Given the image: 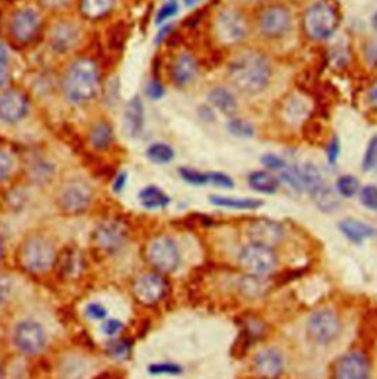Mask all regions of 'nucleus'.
Returning <instances> with one entry per match:
<instances>
[{
	"label": "nucleus",
	"mask_w": 377,
	"mask_h": 379,
	"mask_svg": "<svg viewBox=\"0 0 377 379\" xmlns=\"http://www.w3.org/2000/svg\"><path fill=\"white\" fill-rule=\"evenodd\" d=\"M367 102L370 107L377 112V80H374L367 89Z\"/></svg>",
	"instance_id": "5fc2aeb1"
},
{
	"label": "nucleus",
	"mask_w": 377,
	"mask_h": 379,
	"mask_svg": "<svg viewBox=\"0 0 377 379\" xmlns=\"http://www.w3.org/2000/svg\"><path fill=\"white\" fill-rule=\"evenodd\" d=\"M199 2H202V0H183V3H184L187 8H193V6H196Z\"/></svg>",
	"instance_id": "bf43d9fd"
},
{
	"label": "nucleus",
	"mask_w": 377,
	"mask_h": 379,
	"mask_svg": "<svg viewBox=\"0 0 377 379\" xmlns=\"http://www.w3.org/2000/svg\"><path fill=\"white\" fill-rule=\"evenodd\" d=\"M307 332L317 344H330L341 334V322L334 311L321 309L314 311L307 320Z\"/></svg>",
	"instance_id": "1a4fd4ad"
},
{
	"label": "nucleus",
	"mask_w": 377,
	"mask_h": 379,
	"mask_svg": "<svg viewBox=\"0 0 377 379\" xmlns=\"http://www.w3.org/2000/svg\"><path fill=\"white\" fill-rule=\"evenodd\" d=\"M371 24H373V28H374V31H376V33H377V12L373 15V18H371Z\"/></svg>",
	"instance_id": "052dcab7"
},
{
	"label": "nucleus",
	"mask_w": 377,
	"mask_h": 379,
	"mask_svg": "<svg viewBox=\"0 0 377 379\" xmlns=\"http://www.w3.org/2000/svg\"><path fill=\"white\" fill-rule=\"evenodd\" d=\"M248 183L249 186L254 189L255 192L259 194H266V195H273L279 191L280 187V181L279 177L273 176L268 172H252L248 176Z\"/></svg>",
	"instance_id": "393cba45"
},
{
	"label": "nucleus",
	"mask_w": 377,
	"mask_h": 379,
	"mask_svg": "<svg viewBox=\"0 0 377 379\" xmlns=\"http://www.w3.org/2000/svg\"><path fill=\"white\" fill-rule=\"evenodd\" d=\"M114 2L115 0H78V9L86 19L98 21L111 12Z\"/></svg>",
	"instance_id": "a878e982"
},
{
	"label": "nucleus",
	"mask_w": 377,
	"mask_h": 379,
	"mask_svg": "<svg viewBox=\"0 0 377 379\" xmlns=\"http://www.w3.org/2000/svg\"><path fill=\"white\" fill-rule=\"evenodd\" d=\"M174 150L166 143H153L146 150V156L155 164H169L174 160Z\"/></svg>",
	"instance_id": "2f4dec72"
},
{
	"label": "nucleus",
	"mask_w": 377,
	"mask_h": 379,
	"mask_svg": "<svg viewBox=\"0 0 377 379\" xmlns=\"http://www.w3.org/2000/svg\"><path fill=\"white\" fill-rule=\"evenodd\" d=\"M133 292L136 298L146 305H152L161 301L166 292V283L155 273H144L136 279L133 285Z\"/></svg>",
	"instance_id": "2eb2a0df"
},
{
	"label": "nucleus",
	"mask_w": 377,
	"mask_h": 379,
	"mask_svg": "<svg viewBox=\"0 0 377 379\" xmlns=\"http://www.w3.org/2000/svg\"><path fill=\"white\" fill-rule=\"evenodd\" d=\"M261 163H263V165L266 168H268V170L271 172H281L283 168H286L288 164L286 161L283 160L281 156L276 155V154H266L261 156Z\"/></svg>",
	"instance_id": "79ce46f5"
},
{
	"label": "nucleus",
	"mask_w": 377,
	"mask_h": 379,
	"mask_svg": "<svg viewBox=\"0 0 377 379\" xmlns=\"http://www.w3.org/2000/svg\"><path fill=\"white\" fill-rule=\"evenodd\" d=\"M227 76L230 83L245 94L264 92L271 79L268 59L258 50H242L228 62Z\"/></svg>",
	"instance_id": "f257e3e1"
},
{
	"label": "nucleus",
	"mask_w": 377,
	"mask_h": 379,
	"mask_svg": "<svg viewBox=\"0 0 377 379\" xmlns=\"http://www.w3.org/2000/svg\"><path fill=\"white\" fill-rule=\"evenodd\" d=\"M177 12H179V3H177V0H165L164 5L158 9V12H156L155 23L161 25L173 17H175Z\"/></svg>",
	"instance_id": "4c0bfd02"
},
{
	"label": "nucleus",
	"mask_w": 377,
	"mask_h": 379,
	"mask_svg": "<svg viewBox=\"0 0 377 379\" xmlns=\"http://www.w3.org/2000/svg\"><path fill=\"white\" fill-rule=\"evenodd\" d=\"M8 80V50L0 43V89L5 86Z\"/></svg>",
	"instance_id": "09e8293b"
},
{
	"label": "nucleus",
	"mask_w": 377,
	"mask_h": 379,
	"mask_svg": "<svg viewBox=\"0 0 377 379\" xmlns=\"http://www.w3.org/2000/svg\"><path fill=\"white\" fill-rule=\"evenodd\" d=\"M208 101L211 107L223 112L227 117H233L237 112V99L235 94L223 86H217L209 90Z\"/></svg>",
	"instance_id": "4be33fe9"
},
{
	"label": "nucleus",
	"mask_w": 377,
	"mask_h": 379,
	"mask_svg": "<svg viewBox=\"0 0 377 379\" xmlns=\"http://www.w3.org/2000/svg\"><path fill=\"white\" fill-rule=\"evenodd\" d=\"M2 252H3V242H2V238H0V257H2Z\"/></svg>",
	"instance_id": "680f3d73"
},
{
	"label": "nucleus",
	"mask_w": 377,
	"mask_h": 379,
	"mask_svg": "<svg viewBox=\"0 0 377 379\" xmlns=\"http://www.w3.org/2000/svg\"><path fill=\"white\" fill-rule=\"evenodd\" d=\"M10 288H12V283H10L9 278L0 275V304H3L9 298Z\"/></svg>",
	"instance_id": "3c124183"
},
{
	"label": "nucleus",
	"mask_w": 377,
	"mask_h": 379,
	"mask_svg": "<svg viewBox=\"0 0 377 379\" xmlns=\"http://www.w3.org/2000/svg\"><path fill=\"white\" fill-rule=\"evenodd\" d=\"M209 183L218 186V187H224V189H232L235 186L233 178L227 176L226 173H219V172H213L209 173Z\"/></svg>",
	"instance_id": "a18cd8bd"
},
{
	"label": "nucleus",
	"mask_w": 377,
	"mask_h": 379,
	"mask_svg": "<svg viewBox=\"0 0 377 379\" xmlns=\"http://www.w3.org/2000/svg\"><path fill=\"white\" fill-rule=\"evenodd\" d=\"M80 30L71 21H59L50 30V46L56 52H68L78 43Z\"/></svg>",
	"instance_id": "a211bd4d"
},
{
	"label": "nucleus",
	"mask_w": 377,
	"mask_h": 379,
	"mask_svg": "<svg viewBox=\"0 0 377 379\" xmlns=\"http://www.w3.org/2000/svg\"><path fill=\"white\" fill-rule=\"evenodd\" d=\"M41 27V18L33 8H21L9 19V34L19 45L33 41Z\"/></svg>",
	"instance_id": "6e6552de"
},
{
	"label": "nucleus",
	"mask_w": 377,
	"mask_h": 379,
	"mask_svg": "<svg viewBox=\"0 0 377 379\" xmlns=\"http://www.w3.org/2000/svg\"><path fill=\"white\" fill-rule=\"evenodd\" d=\"M360 181L352 174H343L338 177L336 181V192L342 198H354L357 194H360Z\"/></svg>",
	"instance_id": "473e14b6"
},
{
	"label": "nucleus",
	"mask_w": 377,
	"mask_h": 379,
	"mask_svg": "<svg viewBox=\"0 0 377 379\" xmlns=\"http://www.w3.org/2000/svg\"><path fill=\"white\" fill-rule=\"evenodd\" d=\"M360 201L361 204L371 209V212H377V186L376 185H365L360 189Z\"/></svg>",
	"instance_id": "58836bf2"
},
{
	"label": "nucleus",
	"mask_w": 377,
	"mask_h": 379,
	"mask_svg": "<svg viewBox=\"0 0 377 379\" xmlns=\"http://www.w3.org/2000/svg\"><path fill=\"white\" fill-rule=\"evenodd\" d=\"M336 379H370V363L363 353L351 351L338 362Z\"/></svg>",
	"instance_id": "f3484780"
},
{
	"label": "nucleus",
	"mask_w": 377,
	"mask_h": 379,
	"mask_svg": "<svg viewBox=\"0 0 377 379\" xmlns=\"http://www.w3.org/2000/svg\"><path fill=\"white\" fill-rule=\"evenodd\" d=\"M100 88L98 64L89 57L71 62L64 76V93L72 103H85L96 96Z\"/></svg>",
	"instance_id": "f03ea898"
},
{
	"label": "nucleus",
	"mask_w": 377,
	"mask_h": 379,
	"mask_svg": "<svg viewBox=\"0 0 377 379\" xmlns=\"http://www.w3.org/2000/svg\"><path fill=\"white\" fill-rule=\"evenodd\" d=\"M12 167H14L12 156L0 150V182L5 181L6 177H9L10 172H12Z\"/></svg>",
	"instance_id": "49530a36"
},
{
	"label": "nucleus",
	"mask_w": 377,
	"mask_h": 379,
	"mask_svg": "<svg viewBox=\"0 0 377 379\" xmlns=\"http://www.w3.org/2000/svg\"><path fill=\"white\" fill-rule=\"evenodd\" d=\"M127 177H129L127 172H121V173H118L117 176H115L114 182H112V191L115 194H120V192L124 191L125 185H127Z\"/></svg>",
	"instance_id": "864d4df0"
},
{
	"label": "nucleus",
	"mask_w": 377,
	"mask_h": 379,
	"mask_svg": "<svg viewBox=\"0 0 377 379\" xmlns=\"http://www.w3.org/2000/svg\"><path fill=\"white\" fill-rule=\"evenodd\" d=\"M239 265L250 276H264L277 266V256L271 247L249 242L240 251Z\"/></svg>",
	"instance_id": "39448f33"
},
{
	"label": "nucleus",
	"mask_w": 377,
	"mask_h": 379,
	"mask_svg": "<svg viewBox=\"0 0 377 379\" xmlns=\"http://www.w3.org/2000/svg\"><path fill=\"white\" fill-rule=\"evenodd\" d=\"M33 176H36L39 181L41 178V181H43V178H47L52 176V173H54V168H52V165L46 164V163H39L36 167H34V170H33Z\"/></svg>",
	"instance_id": "603ef678"
},
{
	"label": "nucleus",
	"mask_w": 377,
	"mask_h": 379,
	"mask_svg": "<svg viewBox=\"0 0 377 379\" xmlns=\"http://www.w3.org/2000/svg\"><path fill=\"white\" fill-rule=\"evenodd\" d=\"M86 314L87 318L93 319V320H103L105 318H107V309L103 307L102 304L99 303H90L87 307H86Z\"/></svg>",
	"instance_id": "de8ad7c7"
},
{
	"label": "nucleus",
	"mask_w": 377,
	"mask_h": 379,
	"mask_svg": "<svg viewBox=\"0 0 377 379\" xmlns=\"http://www.w3.org/2000/svg\"><path fill=\"white\" fill-rule=\"evenodd\" d=\"M127 36H129V28L127 25H125L124 23H117L115 24L109 34H108V45L112 50H120L122 49L125 40H127Z\"/></svg>",
	"instance_id": "f704fd0d"
},
{
	"label": "nucleus",
	"mask_w": 377,
	"mask_h": 379,
	"mask_svg": "<svg viewBox=\"0 0 377 379\" xmlns=\"http://www.w3.org/2000/svg\"><path fill=\"white\" fill-rule=\"evenodd\" d=\"M30 102L25 94L17 89H8L0 94V120L17 124L27 117Z\"/></svg>",
	"instance_id": "ddd939ff"
},
{
	"label": "nucleus",
	"mask_w": 377,
	"mask_h": 379,
	"mask_svg": "<svg viewBox=\"0 0 377 379\" xmlns=\"http://www.w3.org/2000/svg\"><path fill=\"white\" fill-rule=\"evenodd\" d=\"M139 201L144 208L158 209L169 205L171 203V198L160 187L146 186L139 192Z\"/></svg>",
	"instance_id": "c756f323"
},
{
	"label": "nucleus",
	"mask_w": 377,
	"mask_h": 379,
	"mask_svg": "<svg viewBox=\"0 0 377 379\" xmlns=\"http://www.w3.org/2000/svg\"><path fill=\"white\" fill-rule=\"evenodd\" d=\"M248 2H264V0H248Z\"/></svg>",
	"instance_id": "e2e57ef3"
},
{
	"label": "nucleus",
	"mask_w": 377,
	"mask_h": 379,
	"mask_svg": "<svg viewBox=\"0 0 377 379\" xmlns=\"http://www.w3.org/2000/svg\"><path fill=\"white\" fill-rule=\"evenodd\" d=\"M148 260L158 272L173 273L180 266V252L170 236H158L148 247Z\"/></svg>",
	"instance_id": "9d476101"
},
{
	"label": "nucleus",
	"mask_w": 377,
	"mask_h": 379,
	"mask_svg": "<svg viewBox=\"0 0 377 379\" xmlns=\"http://www.w3.org/2000/svg\"><path fill=\"white\" fill-rule=\"evenodd\" d=\"M56 252L49 240L41 238L27 239L19 249V261L28 272H45L55 263Z\"/></svg>",
	"instance_id": "20e7f679"
},
{
	"label": "nucleus",
	"mask_w": 377,
	"mask_h": 379,
	"mask_svg": "<svg viewBox=\"0 0 377 379\" xmlns=\"http://www.w3.org/2000/svg\"><path fill=\"white\" fill-rule=\"evenodd\" d=\"M170 31H173V27H171V25H166V27L161 28L160 33L156 34V37H155V43H156V45L161 43V41H162L166 36H170Z\"/></svg>",
	"instance_id": "4d7b16f0"
},
{
	"label": "nucleus",
	"mask_w": 377,
	"mask_h": 379,
	"mask_svg": "<svg viewBox=\"0 0 377 379\" xmlns=\"http://www.w3.org/2000/svg\"><path fill=\"white\" fill-rule=\"evenodd\" d=\"M342 24V10L338 0H316L302 17V28L316 41L329 40Z\"/></svg>",
	"instance_id": "7ed1b4c3"
},
{
	"label": "nucleus",
	"mask_w": 377,
	"mask_h": 379,
	"mask_svg": "<svg viewBox=\"0 0 377 379\" xmlns=\"http://www.w3.org/2000/svg\"><path fill=\"white\" fill-rule=\"evenodd\" d=\"M197 114H199V117H201L206 123L215 120V114L213 111V107H209V105H202V107H199Z\"/></svg>",
	"instance_id": "6e6d98bb"
},
{
	"label": "nucleus",
	"mask_w": 377,
	"mask_h": 379,
	"mask_svg": "<svg viewBox=\"0 0 377 379\" xmlns=\"http://www.w3.org/2000/svg\"><path fill=\"white\" fill-rule=\"evenodd\" d=\"M283 354L277 349H266L254 357V369L264 378H276L283 371Z\"/></svg>",
	"instance_id": "412c9836"
},
{
	"label": "nucleus",
	"mask_w": 377,
	"mask_h": 379,
	"mask_svg": "<svg viewBox=\"0 0 377 379\" xmlns=\"http://www.w3.org/2000/svg\"><path fill=\"white\" fill-rule=\"evenodd\" d=\"M182 367L175 363H155L149 366V373L152 375H180Z\"/></svg>",
	"instance_id": "a19ab883"
},
{
	"label": "nucleus",
	"mask_w": 377,
	"mask_h": 379,
	"mask_svg": "<svg viewBox=\"0 0 377 379\" xmlns=\"http://www.w3.org/2000/svg\"><path fill=\"white\" fill-rule=\"evenodd\" d=\"M246 235L250 240V244H259L273 248L283 239V236H285V230H283V226L274 222V220L258 218L248 225Z\"/></svg>",
	"instance_id": "4468645a"
},
{
	"label": "nucleus",
	"mask_w": 377,
	"mask_h": 379,
	"mask_svg": "<svg viewBox=\"0 0 377 379\" xmlns=\"http://www.w3.org/2000/svg\"><path fill=\"white\" fill-rule=\"evenodd\" d=\"M144 92H146V96H148L149 99L158 101L165 94V88L158 79H151L148 81V84H146Z\"/></svg>",
	"instance_id": "c03bdc74"
},
{
	"label": "nucleus",
	"mask_w": 377,
	"mask_h": 379,
	"mask_svg": "<svg viewBox=\"0 0 377 379\" xmlns=\"http://www.w3.org/2000/svg\"><path fill=\"white\" fill-rule=\"evenodd\" d=\"M127 238V227L120 220H105L94 230V242L98 247L107 251L120 248Z\"/></svg>",
	"instance_id": "dca6fc26"
},
{
	"label": "nucleus",
	"mask_w": 377,
	"mask_h": 379,
	"mask_svg": "<svg viewBox=\"0 0 377 379\" xmlns=\"http://www.w3.org/2000/svg\"><path fill=\"white\" fill-rule=\"evenodd\" d=\"M377 167V134L369 141L367 148L364 151L363 160H361V170L363 172H371Z\"/></svg>",
	"instance_id": "e433bc0d"
},
{
	"label": "nucleus",
	"mask_w": 377,
	"mask_h": 379,
	"mask_svg": "<svg viewBox=\"0 0 377 379\" xmlns=\"http://www.w3.org/2000/svg\"><path fill=\"white\" fill-rule=\"evenodd\" d=\"M122 125L125 134L131 139L139 138L143 132L144 125V111H143V103L139 96L131 98L127 105H125L124 115H122Z\"/></svg>",
	"instance_id": "aec40b11"
},
{
	"label": "nucleus",
	"mask_w": 377,
	"mask_h": 379,
	"mask_svg": "<svg viewBox=\"0 0 377 379\" xmlns=\"http://www.w3.org/2000/svg\"><path fill=\"white\" fill-rule=\"evenodd\" d=\"M308 112H310L308 102L302 96H297V94H293V96L285 103V107H283L285 120L292 125L301 124L308 117Z\"/></svg>",
	"instance_id": "bb28decb"
},
{
	"label": "nucleus",
	"mask_w": 377,
	"mask_h": 379,
	"mask_svg": "<svg viewBox=\"0 0 377 379\" xmlns=\"http://www.w3.org/2000/svg\"><path fill=\"white\" fill-rule=\"evenodd\" d=\"M131 350V344L127 340H117L108 345V351L115 359H125L129 357Z\"/></svg>",
	"instance_id": "ea45409f"
},
{
	"label": "nucleus",
	"mask_w": 377,
	"mask_h": 379,
	"mask_svg": "<svg viewBox=\"0 0 377 379\" xmlns=\"http://www.w3.org/2000/svg\"><path fill=\"white\" fill-rule=\"evenodd\" d=\"M170 74L173 83L177 88H187L188 84H192L197 77L196 59L191 54H187V52H182V54L177 55L173 61Z\"/></svg>",
	"instance_id": "6ab92c4d"
},
{
	"label": "nucleus",
	"mask_w": 377,
	"mask_h": 379,
	"mask_svg": "<svg viewBox=\"0 0 377 379\" xmlns=\"http://www.w3.org/2000/svg\"><path fill=\"white\" fill-rule=\"evenodd\" d=\"M341 156V141L338 136H332L327 148H326V158L330 165H336Z\"/></svg>",
	"instance_id": "37998d69"
},
{
	"label": "nucleus",
	"mask_w": 377,
	"mask_h": 379,
	"mask_svg": "<svg viewBox=\"0 0 377 379\" xmlns=\"http://www.w3.org/2000/svg\"><path fill=\"white\" fill-rule=\"evenodd\" d=\"M14 342L17 349L28 356L37 354L46 344V334L43 326L34 320H23L17 325L14 332Z\"/></svg>",
	"instance_id": "9b49d317"
},
{
	"label": "nucleus",
	"mask_w": 377,
	"mask_h": 379,
	"mask_svg": "<svg viewBox=\"0 0 377 379\" xmlns=\"http://www.w3.org/2000/svg\"><path fill=\"white\" fill-rule=\"evenodd\" d=\"M295 172L301 182L303 191H308L311 195L324 186V177L320 168L312 163H303L295 167Z\"/></svg>",
	"instance_id": "5701e85b"
},
{
	"label": "nucleus",
	"mask_w": 377,
	"mask_h": 379,
	"mask_svg": "<svg viewBox=\"0 0 377 379\" xmlns=\"http://www.w3.org/2000/svg\"><path fill=\"white\" fill-rule=\"evenodd\" d=\"M209 201L217 207L230 208V209H257L263 207V201L255 198H236V196H223L213 195L209 196Z\"/></svg>",
	"instance_id": "c85d7f7f"
},
{
	"label": "nucleus",
	"mask_w": 377,
	"mask_h": 379,
	"mask_svg": "<svg viewBox=\"0 0 377 379\" xmlns=\"http://www.w3.org/2000/svg\"><path fill=\"white\" fill-rule=\"evenodd\" d=\"M90 145L96 151L108 150L111 143L114 142V129L108 121H98L91 125V130L89 134Z\"/></svg>",
	"instance_id": "cd10ccee"
},
{
	"label": "nucleus",
	"mask_w": 377,
	"mask_h": 379,
	"mask_svg": "<svg viewBox=\"0 0 377 379\" xmlns=\"http://www.w3.org/2000/svg\"><path fill=\"white\" fill-rule=\"evenodd\" d=\"M179 174L183 178V181L188 185L193 186H204L209 183V173H202L199 170H195V168H188V167H180L179 168Z\"/></svg>",
	"instance_id": "c9c22d12"
},
{
	"label": "nucleus",
	"mask_w": 377,
	"mask_h": 379,
	"mask_svg": "<svg viewBox=\"0 0 377 379\" xmlns=\"http://www.w3.org/2000/svg\"><path fill=\"white\" fill-rule=\"evenodd\" d=\"M68 0H41V3L49 6V8H59L62 5H65Z\"/></svg>",
	"instance_id": "13d9d810"
},
{
	"label": "nucleus",
	"mask_w": 377,
	"mask_h": 379,
	"mask_svg": "<svg viewBox=\"0 0 377 379\" xmlns=\"http://www.w3.org/2000/svg\"><path fill=\"white\" fill-rule=\"evenodd\" d=\"M0 379H2V369H0Z\"/></svg>",
	"instance_id": "0e129e2a"
},
{
	"label": "nucleus",
	"mask_w": 377,
	"mask_h": 379,
	"mask_svg": "<svg viewBox=\"0 0 377 379\" xmlns=\"http://www.w3.org/2000/svg\"><path fill=\"white\" fill-rule=\"evenodd\" d=\"M249 31L246 17L237 9L219 10L215 19V33L223 45L232 46L242 41Z\"/></svg>",
	"instance_id": "423d86ee"
},
{
	"label": "nucleus",
	"mask_w": 377,
	"mask_h": 379,
	"mask_svg": "<svg viewBox=\"0 0 377 379\" xmlns=\"http://www.w3.org/2000/svg\"><path fill=\"white\" fill-rule=\"evenodd\" d=\"M259 33L267 39L285 37L292 27L290 9L285 5H268L257 17Z\"/></svg>",
	"instance_id": "0eeeda50"
},
{
	"label": "nucleus",
	"mask_w": 377,
	"mask_h": 379,
	"mask_svg": "<svg viewBox=\"0 0 377 379\" xmlns=\"http://www.w3.org/2000/svg\"><path fill=\"white\" fill-rule=\"evenodd\" d=\"M314 201H316L317 207L324 213H333L334 209H338L339 207V195L338 192H334L333 189L327 187L326 185L321 186L319 191L312 194Z\"/></svg>",
	"instance_id": "7c9ffc66"
},
{
	"label": "nucleus",
	"mask_w": 377,
	"mask_h": 379,
	"mask_svg": "<svg viewBox=\"0 0 377 379\" xmlns=\"http://www.w3.org/2000/svg\"><path fill=\"white\" fill-rule=\"evenodd\" d=\"M227 130L232 133L236 138H252L255 134V127L252 123H249L248 120L244 119H236L233 117L227 123Z\"/></svg>",
	"instance_id": "72a5a7b5"
},
{
	"label": "nucleus",
	"mask_w": 377,
	"mask_h": 379,
	"mask_svg": "<svg viewBox=\"0 0 377 379\" xmlns=\"http://www.w3.org/2000/svg\"><path fill=\"white\" fill-rule=\"evenodd\" d=\"M374 236H377V230H376V235Z\"/></svg>",
	"instance_id": "69168bd1"
},
{
	"label": "nucleus",
	"mask_w": 377,
	"mask_h": 379,
	"mask_svg": "<svg viewBox=\"0 0 377 379\" xmlns=\"http://www.w3.org/2000/svg\"><path fill=\"white\" fill-rule=\"evenodd\" d=\"M121 329H122V323L117 319H111V320H107L102 323V332L108 336L117 335Z\"/></svg>",
	"instance_id": "8fccbe9b"
},
{
	"label": "nucleus",
	"mask_w": 377,
	"mask_h": 379,
	"mask_svg": "<svg viewBox=\"0 0 377 379\" xmlns=\"http://www.w3.org/2000/svg\"><path fill=\"white\" fill-rule=\"evenodd\" d=\"M91 187L83 181H71L61 189L59 205L67 213H81L91 201Z\"/></svg>",
	"instance_id": "f8f14e48"
},
{
	"label": "nucleus",
	"mask_w": 377,
	"mask_h": 379,
	"mask_svg": "<svg viewBox=\"0 0 377 379\" xmlns=\"http://www.w3.org/2000/svg\"><path fill=\"white\" fill-rule=\"evenodd\" d=\"M339 229L345 236H347L351 242H355V244H361L363 240L374 236L377 230L373 226L364 223L357 218H343L339 223Z\"/></svg>",
	"instance_id": "b1692460"
}]
</instances>
